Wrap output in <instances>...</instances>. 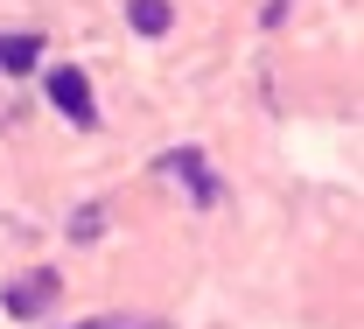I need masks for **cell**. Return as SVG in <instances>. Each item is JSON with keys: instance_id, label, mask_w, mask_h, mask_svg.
I'll return each instance as SVG.
<instances>
[{"instance_id": "1", "label": "cell", "mask_w": 364, "mask_h": 329, "mask_svg": "<svg viewBox=\"0 0 364 329\" xmlns=\"http://www.w3.org/2000/svg\"><path fill=\"white\" fill-rule=\"evenodd\" d=\"M49 105L70 119V126H98V105H91V77L77 70V63H63V70H49Z\"/></svg>"}, {"instance_id": "2", "label": "cell", "mask_w": 364, "mask_h": 329, "mask_svg": "<svg viewBox=\"0 0 364 329\" xmlns=\"http://www.w3.org/2000/svg\"><path fill=\"white\" fill-rule=\"evenodd\" d=\"M161 176H176V183L189 189V203H196V210H210V203H218V176L203 168V147H168V154H161Z\"/></svg>"}, {"instance_id": "3", "label": "cell", "mask_w": 364, "mask_h": 329, "mask_svg": "<svg viewBox=\"0 0 364 329\" xmlns=\"http://www.w3.org/2000/svg\"><path fill=\"white\" fill-rule=\"evenodd\" d=\"M56 287H63V281H56V266H36L28 281H7L0 301H7V315H14V323H36L49 301H56Z\"/></svg>"}, {"instance_id": "4", "label": "cell", "mask_w": 364, "mask_h": 329, "mask_svg": "<svg viewBox=\"0 0 364 329\" xmlns=\"http://www.w3.org/2000/svg\"><path fill=\"white\" fill-rule=\"evenodd\" d=\"M127 21H134V36H168V21H176V7L168 0H127Z\"/></svg>"}, {"instance_id": "5", "label": "cell", "mask_w": 364, "mask_h": 329, "mask_svg": "<svg viewBox=\"0 0 364 329\" xmlns=\"http://www.w3.org/2000/svg\"><path fill=\"white\" fill-rule=\"evenodd\" d=\"M36 56H43V36H0V70H36Z\"/></svg>"}, {"instance_id": "6", "label": "cell", "mask_w": 364, "mask_h": 329, "mask_svg": "<svg viewBox=\"0 0 364 329\" xmlns=\"http://www.w3.org/2000/svg\"><path fill=\"white\" fill-rule=\"evenodd\" d=\"M287 7H294V0H267V28L280 21V14H287Z\"/></svg>"}]
</instances>
